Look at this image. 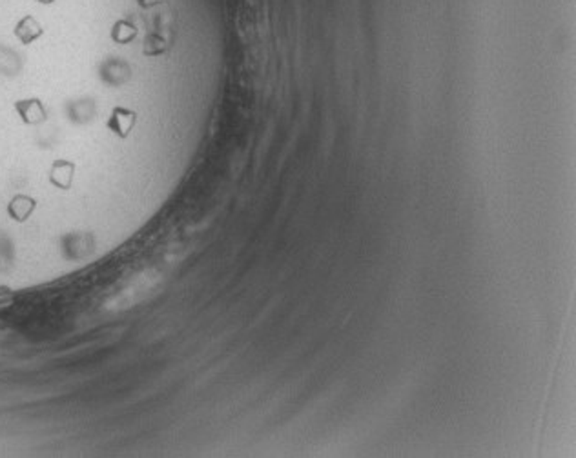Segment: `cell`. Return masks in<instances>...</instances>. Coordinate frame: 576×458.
Here are the masks:
<instances>
[{"label":"cell","instance_id":"277c9868","mask_svg":"<svg viewBox=\"0 0 576 458\" xmlns=\"http://www.w3.org/2000/svg\"><path fill=\"white\" fill-rule=\"evenodd\" d=\"M73 175H75V164L70 162V160H55L50 171V182L53 184L55 188L70 189L72 188Z\"/></svg>","mask_w":576,"mask_h":458},{"label":"cell","instance_id":"7a4b0ae2","mask_svg":"<svg viewBox=\"0 0 576 458\" xmlns=\"http://www.w3.org/2000/svg\"><path fill=\"white\" fill-rule=\"evenodd\" d=\"M35 209H37V200L31 199V196L28 195H15L9 200L6 211H8L11 220L22 224V222H26L31 217V213H33Z\"/></svg>","mask_w":576,"mask_h":458},{"label":"cell","instance_id":"6da1fadb","mask_svg":"<svg viewBox=\"0 0 576 458\" xmlns=\"http://www.w3.org/2000/svg\"><path fill=\"white\" fill-rule=\"evenodd\" d=\"M135 122H137V113L130 111V109H126V108H121V106H117V108H114L112 115H109L106 125H108V130L112 131V133H114L115 137H119V138H122V140H124V138L130 137Z\"/></svg>","mask_w":576,"mask_h":458},{"label":"cell","instance_id":"3957f363","mask_svg":"<svg viewBox=\"0 0 576 458\" xmlns=\"http://www.w3.org/2000/svg\"><path fill=\"white\" fill-rule=\"evenodd\" d=\"M15 109H17L26 124H40L48 117L46 109H44L43 102L38 99L18 100V102H15Z\"/></svg>","mask_w":576,"mask_h":458}]
</instances>
